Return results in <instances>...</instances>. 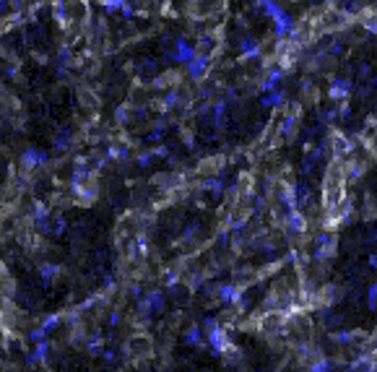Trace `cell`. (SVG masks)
<instances>
[{"instance_id":"30bf717a","label":"cell","mask_w":377,"mask_h":372,"mask_svg":"<svg viewBox=\"0 0 377 372\" xmlns=\"http://www.w3.org/2000/svg\"><path fill=\"white\" fill-rule=\"evenodd\" d=\"M333 341H336V344H351L354 333L351 331H338V333H333Z\"/></svg>"},{"instance_id":"52a82bcc","label":"cell","mask_w":377,"mask_h":372,"mask_svg":"<svg viewBox=\"0 0 377 372\" xmlns=\"http://www.w3.org/2000/svg\"><path fill=\"white\" fill-rule=\"evenodd\" d=\"M286 99V91L284 89H270V91H265V97H263V107H278L281 102Z\"/></svg>"},{"instance_id":"8fae6325","label":"cell","mask_w":377,"mask_h":372,"mask_svg":"<svg viewBox=\"0 0 377 372\" xmlns=\"http://www.w3.org/2000/svg\"><path fill=\"white\" fill-rule=\"evenodd\" d=\"M187 341H190V344H198V341H201V328H198V325H193V328L187 331Z\"/></svg>"},{"instance_id":"8992f818","label":"cell","mask_w":377,"mask_h":372,"mask_svg":"<svg viewBox=\"0 0 377 372\" xmlns=\"http://www.w3.org/2000/svg\"><path fill=\"white\" fill-rule=\"evenodd\" d=\"M239 50H242L245 57H258L263 50H260V42L258 39H252V37H245L242 42H239Z\"/></svg>"},{"instance_id":"3957f363","label":"cell","mask_w":377,"mask_h":372,"mask_svg":"<svg viewBox=\"0 0 377 372\" xmlns=\"http://www.w3.org/2000/svg\"><path fill=\"white\" fill-rule=\"evenodd\" d=\"M349 94H351V81H346V79H333L330 81V89H328L330 99H349Z\"/></svg>"},{"instance_id":"5b68a950","label":"cell","mask_w":377,"mask_h":372,"mask_svg":"<svg viewBox=\"0 0 377 372\" xmlns=\"http://www.w3.org/2000/svg\"><path fill=\"white\" fill-rule=\"evenodd\" d=\"M239 297H242V291H239L237 286H229V284L219 286V302H224V305H237Z\"/></svg>"},{"instance_id":"7a4b0ae2","label":"cell","mask_w":377,"mask_h":372,"mask_svg":"<svg viewBox=\"0 0 377 372\" xmlns=\"http://www.w3.org/2000/svg\"><path fill=\"white\" fill-rule=\"evenodd\" d=\"M299 117H302V107H299V104L286 107L284 117H281V125H278L281 135H292V133L297 130V125H299Z\"/></svg>"},{"instance_id":"277c9868","label":"cell","mask_w":377,"mask_h":372,"mask_svg":"<svg viewBox=\"0 0 377 372\" xmlns=\"http://www.w3.org/2000/svg\"><path fill=\"white\" fill-rule=\"evenodd\" d=\"M286 227L292 229V235H302V232L307 229V221L297 208H292V211H286Z\"/></svg>"},{"instance_id":"ba28073f","label":"cell","mask_w":377,"mask_h":372,"mask_svg":"<svg viewBox=\"0 0 377 372\" xmlns=\"http://www.w3.org/2000/svg\"><path fill=\"white\" fill-rule=\"evenodd\" d=\"M310 372H333V362L325 359V356H320V359H312Z\"/></svg>"},{"instance_id":"7c38bea8","label":"cell","mask_w":377,"mask_h":372,"mask_svg":"<svg viewBox=\"0 0 377 372\" xmlns=\"http://www.w3.org/2000/svg\"><path fill=\"white\" fill-rule=\"evenodd\" d=\"M372 372H377V362H374V364H372Z\"/></svg>"},{"instance_id":"6da1fadb","label":"cell","mask_w":377,"mask_h":372,"mask_svg":"<svg viewBox=\"0 0 377 372\" xmlns=\"http://www.w3.org/2000/svg\"><path fill=\"white\" fill-rule=\"evenodd\" d=\"M336 253V235H330V232H323V235L315 237V250L312 255L318 260H325Z\"/></svg>"},{"instance_id":"9c48e42d","label":"cell","mask_w":377,"mask_h":372,"mask_svg":"<svg viewBox=\"0 0 377 372\" xmlns=\"http://www.w3.org/2000/svg\"><path fill=\"white\" fill-rule=\"evenodd\" d=\"M367 307H369V310H377V281L369 284V289H367Z\"/></svg>"}]
</instances>
